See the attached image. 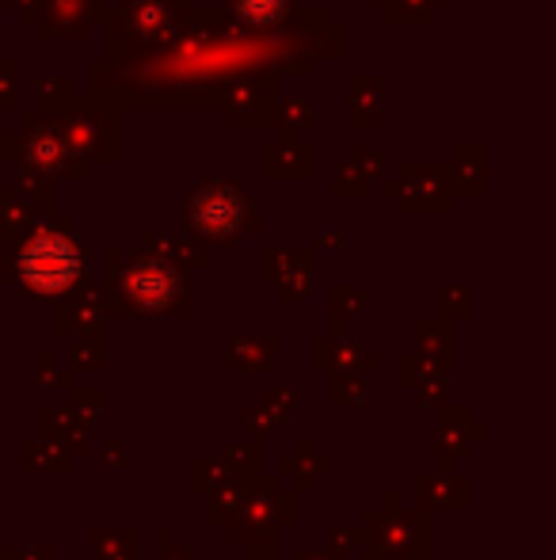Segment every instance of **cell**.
<instances>
[{
    "instance_id": "obj_42",
    "label": "cell",
    "mask_w": 556,
    "mask_h": 560,
    "mask_svg": "<svg viewBox=\"0 0 556 560\" xmlns=\"http://www.w3.org/2000/svg\"><path fill=\"white\" fill-rule=\"evenodd\" d=\"M107 462H111V465H115V469H119V465H122V454H119V443H111V454H107Z\"/></svg>"
},
{
    "instance_id": "obj_25",
    "label": "cell",
    "mask_w": 556,
    "mask_h": 560,
    "mask_svg": "<svg viewBox=\"0 0 556 560\" xmlns=\"http://www.w3.org/2000/svg\"><path fill=\"white\" fill-rule=\"evenodd\" d=\"M69 100H73V81H69L66 73H50V77H38V81H35L38 112L54 115V112H61Z\"/></svg>"
},
{
    "instance_id": "obj_27",
    "label": "cell",
    "mask_w": 556,
    "mask_h": 560,
    "mask_svg": "<svg viewBox=\"0 0 556 560\" xmlns=\"http://www.w3.org/2000/svg\"><path fill=\"white\" fill-rule=\"evenodd\" d=\"M419 343H423V359H430L438 370H446V359H450V328L442 320H419Z\"/></svg>"
},
{
    "instance_id": "obj_11",
    "label": "cell",
    "mask_w": 556,
    "mask_h": 560,
    "mask_svg": "<svg viewBox=\"0 0 556 560\" xmlns=\"http://www.w3.org/2000/svg\"><path fill=\"white\" fill-rule=\"evenodd\" d=\"M107 8V0H43L35 15V38L50 43V38H92V27L99 23V12Z\"/></svg>"
},
{
    "instance_id": "obj_1",
    "label": "cell",
    "mask_w": 556,
    "mask_h": 560,
    "mask_svg": "<svg viewBox=\"0 0 556 560\" xmlns=\"http://www.w3.org/2000/svg\"><path fill=\"white\" fill-rule=\"evenodd\" d=\"M4 256L0 275L35 302H58L61 294L84 279V236L76 233L69 214H43L23 229L0 233Z\"/></svg>"
},
{
    "instance_id": "obj_31",
    "label": "cell",
    "mask_w": 556,
    "mask_h": 560,
    "mask_svg": "<svg viewBox=\"0 0 556 560\" xmlns=\"http://www.w3.org/2000/svg\"><path fill=\"white\" fill-rule=\"evenodd\" d=\"M104 366V332H84L73 343V370H99Z\"/></svg>"
},
{
    "instance_id": "obj_12",
    "label": "cell",
    "mask_w": 556,
    "mask_h": 560,
    "mask_svg": "<svg viewBox=\"0 0 556 560\" xmlns=\"http://www.w3.org/2000/svg\"><path fill=\"white\" fill-rule=\"evenodd\" d=\"M430 541L427 515H370L366 546L374 557H416Z\"/></svg>"
},
{
    "instance_id": "obj_33",
    "label": "cell",
    "mask_w": 556,
    "mask_h": 560,
    "mask_svg": "<svg viewBox=\"0 0 556 560\" xmlns=\"http://www.w3.org/2000/svg\"><path fill=\"white\" fill-rule=\"evenodd\" d=\"M20 104V61L0 58V115L15 112Z\"/></svg>"
},
{
    "instance_id": "obj_4",
    "label": "cell",
    "mask_w": 556,
    "mask_h": 560,
    "mask_svg": "<svg viewBox=\"0 0 556 560\" xmlns=\"http://www.w3.org/2000/svg\"><path fill=\"white\" fill-rule=\"evenodd\" d=\"M179 222L199 244H222V248H237L248 233L263 225L256 199L233 179H202L179 207Z\"/></svg>"
},
{
    "instance_id": "obj_20",
    "label": "cell",
    "mask_w": 556,
    "mask_h": 560,
    "mask_svg": "<svg viewBox=\"0 0 556 560\" xmlns=\"http://www.w3.org/2000/svg\"><path fill=\"white\" fill-rule=\"evenodd\" d=\"M225 12H229L240 27L271 35V31H279L282 23L289 20L294 0H225Z\"/></svg>"
},
{
    "instance_id": "obj_43",
    "label": "cell",
    "mask_w": 556,
    "mask_h": 560,
    "mask_svg": "<svg viewBox=\"0 0 556 560\" xmlns=\"http://www.w3.org/2000/svg\"><path fill=\"white\" fill-rule=\"evenodd\" d=\"M297 560H343V557H328V553H301Z\"/></svg>"
},
{
    "instance_id": "obj_45",
    "label": "cell",
    "mask_w": 556,
    "mask_h": 560,
    "mask_svg": "<svg viewBox=\"0 0 556 560\" xmlns=\"http://www.w3.org/2000/svg\"><path fill=\"white\" fill-rule=\"evenodd\" d=\"M366 4H370V8H381V4H386V0H366Z\"/></svg>"
},
{
    "instance_id": "obj_37",
    "label": "cell",
    "mask_w": 556,
    "mask_h": 560,
    "mask_svg": "<svg viewBox=\"0 0 556 560\" xmlns=\"http://www.w3.org/2000/svg\"><path fill=\"white\" fill-rule=\"evenodd\" d=\"M4 560H50V546H12L4 549Z\"/></svg>"
},
{
    "instance_id": "obj_13",
    "label": "cell",
    "mask_w": 556,
    "mask_h": 560,
    "mask_svg": "<svg viewBox=\"0 0 556 560\" xmlns=\"http://www.w3.org/2000/svg\"><path fill=\"white\" fill-rule=\"evenodd\" d=\"M107 320H111V305H107L104 290L76 282L69 294L58 298V310H54V332H58V336L104 332Z\"/></svg>"
},
{
    "instance_id": "obj_28",
    "label": "cell",
    "mask_w": 556,
    "mask_h": 560,
    "mask_svg": "<svg viewBox=\"0 0 556 560\" xmlns=\"http://www.w3.org/2000/svg\"><path fill=\"white\" fill-rule=\"evenodd\" d=\"M340 168H347L355 179H363L366 187L374 184V179L386 172V161H381V153L378 149H366V145H351L347 149V156L340 161Z\"/></svg>"
},
{
    "instance_id": "obj_2",
    "label": "cell",
    "mask_w": 556,
    "mask_h": 560,
    "mask_svg": "<svg viewBox=\"0 0 556 560\" xmlns=\"http://www.w3.org/2000/svg\"><path fill=\"white\" fill-rule=\"evenodd\" d=\"M111 317H191V271L153 252H107Z\"/></svg>"
},
{
    "instance_id": "obj_6",
    "label": "cell",
    "mask_w": 556,
    "mask_h": 560,
    "mask_svg": "<svg viewBox=\"0 0 556 560\" xmlns=\"http://www.w3.org/2000/svg\"><path fill=\"white\" fill-rule=\"evenodd\" d=\"M61 122L73 156H81L84 164H119L127 153V130H122V112L111 104H104L99 96L84 92V96L69 100L61 112H54Z\"/></svg>"
},
{
    "instance_id": "obj_9",
    "label": "cell",
    "mask_w": 556,
    "mask_h": 560,
    "mask_svg": "<svg viewBox=\"0 0 556 560\" xmlns=\"http://www.w3.org/2000/svg\"><path fill=\"white\" fill-rule=\"evenodd\" d=\"M279 526H294V500L279 492L275 480H263L252 495H240L237 511L225 518L229 541H271Z\"/></svg>"
},
{
    "instance_id": "obj_26",
    "label": "cell",
    "mask_w": 556,
    "mask_h": 560,
    "mask_svg": "<svg viewBox=\"0 0 556 560\" xmlns=\"http://www.w3.org/2000/svg\"><path fill=\"white\" fill-rule=\"evenodd\" d=\"M435 492V508H461L469 500V485L461 477L450 472H438V477H423L419 480V495Z\"/></svg>"
},
{
    "instance_id": "obj_23",
    "label": "cell",
    "mask_w": 556,
    "mask_h": 560,
    "mask_svg": "<svg viewBox=\"0 0 556 560\" xmlns=\"http://www.w3.org/2000/svg\"><path fill=\"white\" fill-rule=\"evenodd\" d=\"M450 0H386L378 8L386 23H430L438 15V8H446Z\"/></svg>"
},
{
    "instance_id": "obj_35",
    "label": "cell",
    "mask_w": 556,
    "mask_h": 560,
    "mask_svg": "<svg viewBox=\"0 0 556 560\" xmlns=\"http://www.w3.org/2000/svg\"><path fill=\"white\" fill-rule=\"evenodd\" d=\"M328 191H332V199H343V195H347V199H363L366 184L351 176L347 168H335V179H332V187H328Z\"/></svg>"
},
{
    "instance_id": "obj_3",
    "label": "cell",
    "mask_w": 556,
    "mask_h": 560,
    "mask_svg": "<svg viewBox=\"0 0 556 560\" xmlns=\"http://www.w3.org/2000/svg\"><path fill=\"white\" fill-rule=\"evenodd\" d=\"M194 0H122L99 12L107 54L104 58H134L171 46L184 35Z\"/></svg>"
},
{
    "instance_id": "obj_16",
    "label": "cell",
    "mask_w": 556,
    "mask_h": 560,
    "mask_svg": "<svg viewBox=\"0 0 556 560\" xmlns=\"http://www.w3.org/2000/svg\"><path fill=\"white\" fill-rule=\"evenodd\" d=\"M263 179H312L317 172V153L301 141H271L260 149Z\"/></svg>"
},
{
    "instance_id": "obj_44",
    "label": "cell",
    "mask_w": 556,
    "mask_h": 560,
    "mask_svg": "<svg viewBox=\"0 0 556 560\" xmlns=\"http://www.w3.org/2000/svg\"><path fill=\"white\" fill-rule=\"evenodd\" d=\"M263 553H271V546H263V549H256V553H252V560H260Z\"/></svg>"
},
{
    "instance_id": "obj_22",
    "label": "cell",
    "mask_w": 556,
    "mask_h": 560,
    "mask_svg": "<svg viewBox=\"0 0 556 560\" xmlns=\"http://www.w3.org/2000/svg\"><path fill=\"white\" fill-rule=\"evenodd\" d=\"M279 351V339H245L237 336L229 343V366L233 370H268Z\"/></svg>"
},
{
    "instance_id": "obj_32",
    "label": "cell",
    "mask_w": 556,
    "mask_h": 560,
    "mask_svg": "<svg viewBox=\"0 0 556 560\" xmlns=\"http://www.w3.org/2000/svg\"><path fill=\"white\" fill-rule=\"evenodd\" d=\"M275 287H279V298H282V302H301V298H309V294H312V264L294 267L289 275H282Z\"/></svg>"
},
{
    "instance_id": "obj_19",
    "label": "cell",
    "mask_w": 556,
    "mask_h": 560,
    "mask_svg": "<svg viewBox=\"0 0 556 560\" xmlns=\"http://www.w3.org/2000/svg\"><path fill=\"white\" fill-rule=\"evenodd\" d=\"M317 366L324 370H378V351H366L358 339L347 336H320L317 339Z\"/></svg>"
},
{
    "instance_id": "obj_17",
    "label": "cell",
    "mask_w": 556,
    "mask_h": 560,
    "mask_svg": "<svg viewBox=\"0 0 556 560\" xmlns=\"http://www.w3.org/2000/svg\"><path fill=\"white\" fill-rule=\"evenodd\" d=\"M141 252H153V256L168 259V264L184 267V271H191V267H206L210 264V252L206 244H199L194 236H176V233H156V229H145L138 241Z\"/></svg>"
},
{
    "instance_id": "obj_30",
    "label": "cell",
    "mask_w": 556,
    "mask_h": 560,
    "mask_svg": "<svg viewBox=\"0 0 556 560\" xmlns=\"http://www.w3.org/2000/svg\"><path fill=\"white\" fill-rule=\"evenodd\" d=\"M305 264H312L309 248H301V252H275V248L263 252V282H268V287H275L282 275H289L294 267H305Z\"/></svg>"
},
{
    "instance_id": "obj_41",
    "label": "cell",
    "mask_w": 556,
    "mask_h": 560,
    "mask_svg": "<svg viewBox=\"0 0 556 560\" xmlns=\"http://www.w3.org/2000/svg\"><path fill=\"white\" fill-rule=\"evenodd\" d=\"M317 244H332V248H347V236H343V233H317Z\"/></svg>"
},
{
    "instance_id": "obj_39",
    "label": "cell",
    "mask_w": 556,
    "mask_h": 560,
    "mask_svg": "<svg viewBox=\"0 0 556 560\" xmlns=\"http://www.w3.org/2000/svg\"><path fill=\"white\" fill-rule=\"evenodd\" d=\"M38 377H43L46 385H66L69 382V374H58V370H54L50 354H38Z\"/></svg>"
},
{
    "instance_id": "obj_24",
    "label": "cell",
    "mask_w": 556,
    "mask_h": 560,
    "mask_svg": "<svg viewBox=\"0 0 556 560\" xmlns=\"http://www.w3.org/2000/svg\"><path fill=\"white\" fill-rule=\"evenodd\" d=\"M96 560H138V534L134 530H92Z\"/></svg>"
},
{
    "instance_id": "obj_7",
    "label": "cell",
    "mask_w": 556,
    "mask_h": 560,
    "mask_svg": "<svg viewBox=\"0 0 556 560\" xmlns=\"http://www.w3.org/2000/svg\"><path fill=\"white\" fill-rule=\"evenodd\" d=\"M279 31L286 38L289 54L301 61L309 77L317 73V61H340L351 50V31L332 23L328 8H294Z\"/></svg>"
},
{
    "instance_id": "obj_10",
    "label": "cell",
    "mask_w": 556,
    "mask_h": 560,
    "mask_svg": "<svg viewBox=\"0 0 556 560\" xmlns=\"http://www.w3.org/2000/svg\"><path fill=\"white\" fill-rule=\"evenodd\" d=\"M381 191L397 199L404 214H446L453 207L442 164H401V176L389 179Z\"/></svg>"
},
{
    "instance_id": "obj_14",
    "label": "cell",
    "mask_w": 556,
    "mask_h": 560,
    "mask_svg": "<svg viewBox=\"0 0 556 560\" xmlns=\"http://www.w3.org/2000/svg\"><path fill=\"white\" fill-rule=\"evenodd\" d=\"M351 130H378L386 122V81L374 73H355L347 81Z\"/></svg>"
},
{
    "instance_id": "obj_36",
    "label": "cell",
    "mask_w": 556,
    "mask_h": 560,
    "mask_svg": "<svg viewBox=\"0 0 556 560\" xmlns=\"http://www.w3.org/2000/svg\"><path fill=\"white\" fill-rule=\"evenodd\" d=\"M442 313L446 317H469V290L465 287H442Z\"/></svg>"
},
{
    "instance_id": "obj_34",
    "label": "cell",
    "mask_w": 556,
    "mask_h": 560,
    "mask_svg": "<svg viewBox=\"0 0 556 560\" xmlns=\"http://www.w3.org/2000/svg\"><path fill=\"white\" fill-rule=\"evenodd\" d=\"M332 382V400H363V377H355V370H335Z\"/></svg>"
},
{
    "instance_id": "obj_5",
    "label": "cell",
    "mask_w": 556,
    "mask_h": 560,
    "mask_svg": "<svg viewBox=\"0 0 556 560\" xmlns=\"http://www.w3.org/2000/svg\"><path fill=\"white\" fill-rule=\"evenodd\" d=\"M0 161L12 168H35L50 179H76V184L92 176V164H84L69 149L58 115L46 112H23L20 122L0 133Z\"/></svg>"
},
{
    "instance_id": "obj_40",
    "label": "cell",
    "mask_w": 556,
    "mask_h": 560,
    "mask_svg": "<svg viewBox=\"0 0 556 560\" xmlns=\"http://www.w3.org/2000/svg\"><path fill=\"white\" fill-rule=\"evenodd\" d=\"M164 560H199L187 546H171V541H164Z\"/></svg>"
},
{
    "instance_id": "obj_8",
    "label": "cell",
    "mask_w": 556,
    "mask_h": 560,
    "mask_svg": "<svg viewBox=\"0 0 556 560\" xmlns=\"http://www.w3.org/2000/svg\"><path fill=\"white\" fill-rule=\"evenodd\" d=\"M279 73L271 69H245L222 84V112L233 130H268L279 107Z\"/></svg>"
},
{
    "instance_id": "obj_18",
    "label": "cell",
    "mask_w": 556,
    "mask_h": 560,
    "mask_svg": "<svg viewBox=\"0 0 556 560\" xmlns=\"http://www.w3.org/2000/svg\"><path fill=\"white\" fill-rule=\"evenodd\" d=\"M0 195L35 218H43L54 210V179L35 168H20V176L4 179V184H0Z\"/></svg>"
},
{
    "instance_id": "obj_29",
    "label": "cell",
    "mask_w": 556,
    "mask_h": 560,
    "mask_svg": "<svg viewBox=\"0 0 556 560\" xmlns=\"http://www.w3.org/2000/svg\"><path fill=\"white\" fill-rule=\"evenodd\" d=\"M366 305V294L355 287H332V336H343L347 332V320L355 313H363Z\"/></svg>"
},
{
    "instance_id": "obj_15",
    "label": "cell",
    "mask_w": 556,
    "mask_h": 560,
    "mask_svg": "<svg viewBox=\"0 0 556 560\" xmlns=\"http://www.w3.org/2000/svg\"><path fill=\"white\" fill-rule=\"evenodd\" d=\"M442 168H446L450 195H473V199H481L488 191V149L484 145H458Z\"/></svg>"
},
{
    "instance_id": "obj_21",
    "label": "cell",
    "mask_w": 556,
    "mask_h": 560,
    "mask_svg": "<svg viewBox=\"0 0 556 560\" xmlns=\"http://www.w3.org/2000/svg\"><path fill=\"white\" fill-rule=\"evenodd\" d=\"M271 126L282 133V141H297V133L317 126V107H312V100L305 92H286V96H279Z\"/></svg>"
},
{
    "instance_id": "obj_38",
    "label": "cell",
    "mask_w": 556,
    "mask_h": 560,
    "mask_svg": "<svg viewBox=\"0 0 556 560\" xmlns=\"http://www.w3.org/2000/svg\"><path fill=\"white\" fill-rule=\"evenodd\" d=\"M4 4H12L15 8V20L20 23H35V15H38V8H43V0H4Z\"/></svg>"
}]
</instances>
